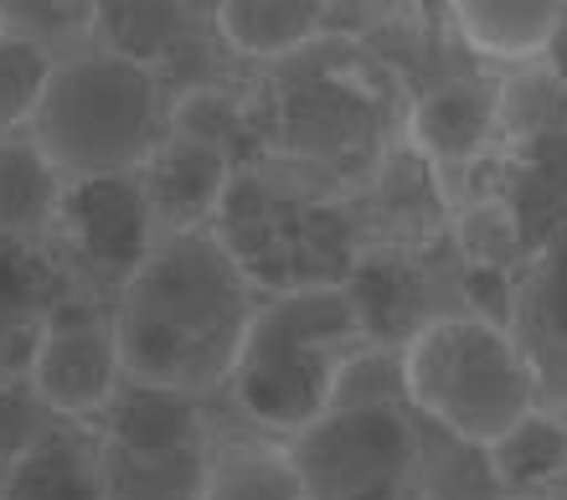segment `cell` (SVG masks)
<instances>
[{"label":"cell","instance_id":"obj_1","mask_svg":"<svg viewBox=\"0 0 567 500\" xmlns=\"http://www.w3.org/2000/svg\"><path fill=\"white\" fill-rule=\"evenodd\" d=\"M264 289L217 227L155 237L114 299L124 377L212 398L238 367Z\"/></svg>","mask_w":567,"mask_h":500},{"label":"cell","instance_id":"obj_2","mask_svg":"<svg viewBox=\"0 0 567 500\" xmlns=\"http://www.w3.org/2000/svg\"><path fill=\"white\" fill-rule=\"evenodd\" d=\"M361 346H372V330L346 284L264 295L223 392L254 433L284 443L330 408L336 377Z\"/></svg>","mask_w":567,"mask_h":500},{"label":"cell","instance_id":"obj_3","mask_svg":"<svg viewBox=\"0 0 567 500\" xmlns=\"http://www.w3.org/2000/svg\"><path fill=\"white\" fill-rule=\"evenodd\" d=\"M165 114L155 62L124 47H83L58 58L27 134L68 181L140 176L165 140Z\"/></svg>","mask_w":567,"mask_h":500},{"label":"cell","instance_id":"obj_4","mask_svg":"<svg viewBox=\"0 0 567 500\" xmlns=\"http://www.w3.org/2000/svg\"><path fill=\"white\" fill-rule=\"evenodd\" d=\"M408 408L454 443L491 449L501 433L542 408L537 371L506 325L454 309L403 346Z\"/></svg>","mask_w":567,"mask_h":500},{"label":"cell","instance_id":"obj_5","mask_svg":"<svg viewBox=\"0 0 567 500\" xmlns=\"http://www.w3.org/2000/svg\"><path fill=\"white\" fill-rule=\"evenodd\" d=\"M109 500H207L217 428L207 398L130 382L99 418Z\"/></svg>","mask_w":567,"mask_h":500},{"label":"cell","instance_id":"obj_6","mask_svg":"<svg viewBox=\"0 0 567 500\" xmlns=\"http://www.w3.org/2000/svg\"><path fill=\"white\" fill-rule=\"evenodd\" d=\"M284 449L305 500H423L429 449L408 402L326 408Z\"/></svg>","mask_w":567,"mask_h":500},{"label":"cell","instance_id":"obj_7","mask_svg":"<svg viewBox=\"0 0 567 500\" xmlns=\"http://www.w3.org/2000/svg\"><path fill=\"white\" fill-rule=\"evenodd\" d=\"M150 248H155V222H150L140 176L68 181L47 253L62 268L73 295H93L114 305Z\"/></svg>","mask_w":567,"mask_h":500},{"label":"cell","instance_id":"obj_8","mask_svg":"<svg viewBox=\"0 0 567 500\" xmlns=\"http://www.w3.org/2000/svg\"><path fill=\"white\" fill-rule=\"evenodd\" d=\"M31 387L58 418H83L93 424L124 387L120 330H114V305L93 295H68L52 305L42 325V346L31 356Z\"/></svg>","mask_w":567,"mask_h":500},{"label":"cell","instance_id":"obj_9","mask_svg":"<svg viewBox=\"0 0 567 500\" xmlns=\"http://www.w3.org/2000/svg\"><path fill=\"white\" fill-rule=\"evenodd\" d=\"M233 176H238V161H233L227 150L165 134L161 150H155L145 161V171H140L155 237L192 233V227H217V212H223V202H227Z\"/></svg>","mask_w":567,"mask_h":500},{"label":"cell","instance_id":"obj_10","mask_svg":"<svg viewBox=\"0 0 567 500\" xmlns=\"http://www.w3.org/2000/svg\"><path fill=\"white\" fill-rule=\"evenodd\" d=\"M511 336L522 340L526 361L537 371L542 408L567 412V237L537 253L526 279L516 284Z\"/></svg>","mask_w":567,"mask_h":500},{"label":"cell","instance_id":"obj_11","mask_svg":"<svg viewBox=\"0 0 567 500\" xmlns=\"http://www.w3.org/2000/svg\"><path fill=\"white\" fill-rule=\"evenodd\" d=\"M501 134V89L495 83H439L408 114V140L433 171H470Z\"/></svg>","mask_w":567,"mask_h":500},{"label":"cell","instance_id":"obj_12","mask_svg":"<svg viewBox=\"0 0 567 500\" xmlns=\"http://www.w3.org/2000/svg\"><path fill=\"white\" fill-rule=\"evenodd\" d=\"M62 295H68V279L52 264V253L0 237V387L21 382L31 371L42 325Z\"/></svg>","mask_w":567,"mask_h":500},{"label":"cell","instance_id":"obj_13","mask_svg":"<svg viewBox=\"0 0 567 500\" xmlns=\"http://www.w3.org/2000/svg\"><path fill=\"white\" fill-rule=\"evenodd\" d=\"M0 500H109L99 424L58 418L47 439L0 480Z\"/></svg>","mask_w":567,"mask_h":500},{"label":"cell","instance_id":"obj_14","mask_svg":"<svg viewBox=\"0 0 567 500\" xmlns=\"http://www.w3.org/2000/svg\"><path fill=\"white\" fill-rule=\"evenodd\" d=\"M460 42L485 62H542L567 27V0H449Z\"/></svg>","mask_w":567,"mask_h":500},{"label":"cell","instance_id":"obj_15","mask_svg":"<svg viewBox=\"0 0 567 500\" xmlns=\"http://www.w3.org/2000/svg\"><path fill=\"white\" fill-rule=\"evenodd\" d=\"M68 176L42 155L31 134H0V237L47 248L58 227Z\"/></svg>","mask_w":567,"mask_h":500},{"label":"cell","instance_id":"obj_16","mask_svg":"<svg viewBox=\"0 0 567 500\" xmlns=\"http://www.w3.org/2000/svg\"><path fill=\"white\" fill-rule=\"evenodd\" d=\"M212 21L233 58L289 62L320 37L326 0H212Z\"/></svg>","mask_w":567,"mask_h":500},{"label":"cell","instance_id":"obj_17","mask_svg":"<svg viewBox=\"0 0 567 500\" xmlns=\"http://www.w3.org/2000/svg\"><path fill=\"white\" fill-rule=\"evenodd\" d=\"M495 496H547L567 470V412L537 408L485 449Z\"/></svg>","mask_w":567,"mask_h":500},{"label":"cell","instance_id":"obj_18","mask_svg":"<svg viewBox=\"0 0 567 500\" xmlns=\"http://www.w3.org/2000/svg\"><path fill=\"white\" fill-rule=\"evenodd\" d=\"M207 500H305V486L279 439H217Z\"/></svg>","mask_w":567,"mask_h":500},{"label":"cell","instance_id":"obj_19","mask_svg":"<svg viewBox=\"0 0 567 500\" xmlns=\"http://www.w3.org/2000/svg\"><path fill=\"white\" fill-rule=\"evenodd\" d=\"M501 134L516 150H557L567 134V78L557 68H532L501 89Z\"/></svg>","mask_w":567,"mask_h":500},{"label":"cell","instance_id":"obj_20","mask_svg":"<svg viewBox=\"0 0 567 500\" xmlns=\"http://www.w3.org/2000/svg\"><path fill=\"white\" fill-rule=\"evenodd\" d=\"M58 58L47 52L42 37L0 21V134H21L37 119L47 83H52Z\"/></svg>","mask_w":567,"mask_h":500},{"label":"cell","instance_id":"obj_21","mask_svg":"<svg viewBox=\"0 0 567 500\" xmlns=\"http://www.w3.org/2000/svg\"><path fill=\"white\" fill-rule=\"evenodd\" d=\"M454 243L470 258V268H501V274H511L526 253V222L501 196H480L454 222Z\"/></svg>","mask_w":567,"mask_h":500},{"label":"cell","instance_id":"obj_22","mask_svg":"<svg viewBox=\"0 0 567 500\" xmlns=\"http://www.w3.org/2000/svg\"><path fill=\"white\" fill-rule=\"evenodd\" d=\"M165 134H181V140H202L212 150H227L238 161V145L248 134V103H238L217 83H196V89H181V99L171 103L165 114Z\"/></svg>","mask_w":567,"mask_h":500},{"label":"cell","instance_id":"obj_23","mask_svg":"<svg viewBox=\"0 0 567 500\" xmlns=\"http://www.w3.org/2000/svg\"><path fill=\"white\" fill-rule=\"evenodd\" d=\"M357 402H408L403 382V351L398 346H361L336 377L330 408H357Z\"/></svg>","mask_w":567,"mask_h":500},{"label":"cell","instance_id":"obj_24","mask_svg":"<svg viewBox=\"0 0 567 500\" xmlns=\"http://www.w3.org/2000/svg\"><path fill=\"white\" fill-rule=\"evenodd\" d=\"M52 424H58V412L42 402V392L31 387V377L0 387V480L47 439Z\"/></svg>","mask_w":567,"mask_h":500},{"label":"cell","instance_id":"obj_25","mask_svg":"<svg viewBox=\"0 0 567 500\" xmlns=\"http://www.w3.org/2000/svg\"><path fill=\"white\" fill-rule=\"evenodd\" d=\"M547 496H557V500H567V470H563V475H557V480H553V490H547Z\"/></svg>","mask_w":567,"mask_h":500},{"label":"cell","instance_id":"obj_26","mask_svg":"<svg viewBox=\"0 0 567 500\" xmlns=\"http://www.w3.org/2000/svg\"><path fill=\"white\" fill-rule=\"evenodd\" d=\"M501 500H557V496H501Z\"/></svg>","mask_w":567,"mask_h":500}]
</instances>
